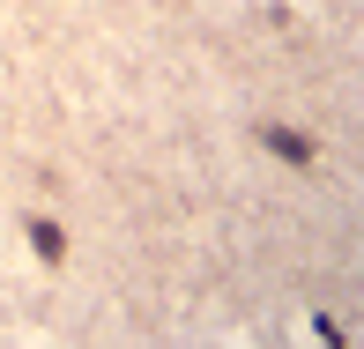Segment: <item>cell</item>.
Returning a JSON list of instances; mask_svg holds the SVG:
<instances>
[{
  "label": "cell",
  "mask_w": 364,
  "mask_h": 349,
  "mask_svg": "<svg viewBox=\"0 0 364 349\" xmlns=\"http://www.w3.org/2000/svg\"><path fill=\"white\" fill-rule=\"evenodd\" d=\"M268 149H283V156H297V163H305V156H312V149H305V141H297V134H290V127H268Z\"/></svg>",
  "instance_id": "obj_1"
}]
</instances>
